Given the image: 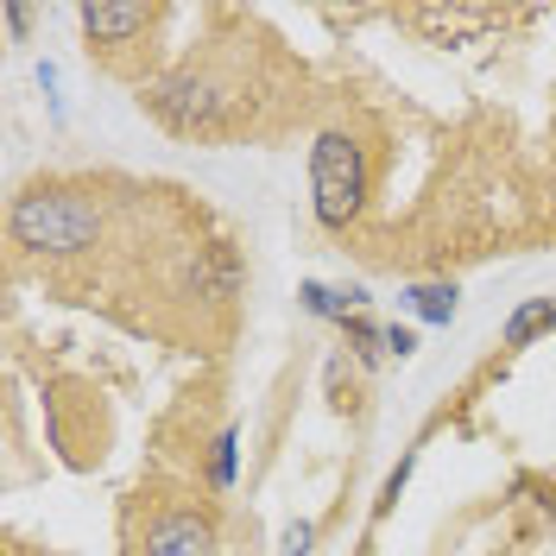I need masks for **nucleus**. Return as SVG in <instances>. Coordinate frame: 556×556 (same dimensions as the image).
<instances>
[{
  "label": "nucleus",
  "instance_id": "1",
  "mask_svg": "<svg viewBox=\"0 0 556 556\" xmlns=\"http://www.w3.org/2000/svg\"><path fill=\"white\" fill-rule=\"evenodd\" d=\"M13 235H20V247H38V253H83L102 235V208L76 190H33L13 203Z\"/></svg>",
  "mask_w": 556,
  "mask_h": 556
},
{
  "label": "nucleus",
  "instance_id": "2",
  "mask_svg": "<svg viewBox=\"0 0 556 556\" xmlns=\"http://www.w3.org/2000/svg\"><path fill=\"white\" fill-rule=\"evenodd\" d=\"M311 208L323 228H348L367 208V152L354 134H323L311 146Z\"/></svg>",
  "mask_w": 556,
  "mask_h": 556
},
{
  "label": "nucleus",
  "instance_id": "3",
  "mask_svg": "<svg viewBox=\"0 0 556 556\" xmlns=\"http://www.w3.org/2000/svg\"><path fill=\"white\" fill-rule=\"evenodd\" d=\"M228 108H235V96L208 89V83H197V76H184V83H172V89L159 96V114H165L172 127H184V134H197V127H215Z\"/></svg>",
  "mask_w": 556,
  "mask_h": 556
},
{
  "label": "nucleus",
  "instance_id": "4",
  "mask_svg": "<svg viewBox=\"0 0 556 556\" xmlns=\"http://www.w3.org/2000/svg\"><path fill=\"white\" fill-rule=\"evenodd\" d=\"M146 556H215V525L203 513H165L146 531Z\"/></svg>",
  "mask_w": 556,
  "mask_h": 556
},
{
  "label": "nucleus",
  "instance_id": "5",
  "mask_svg": "<svg viewBox=\"0 0 556 556\" xmlns=\"http://www.w3.org/2000/svg\"><path fill=\"white\" fill-rule=\"evenodd\" d=\"M412 26L430 45H455V38H475L486 26H500V7H412Z\"/></svg>",
  "mask_w": 556,
  "mask_h": 556
},
{
  "label": "nucleus",
  "instance_id": "6",
  "mask_svg": "<svg viewBox=\"0 0 556 556\" xmlns=\"http://www.w3.org/2000/svg\"><path fill=\"white\" fill-rule=\"evenodd\" d=\"M152 7H83V33L89 38H108V45H127V38L146 33Z\"/></svg>",
  "mask_w": 556,
  "mask_h": 556
},
{
  "label": "nucleus",
  "instance_id": "7",
  "mask_svg": "<svg viewBox=\"0 0 556 556\" xmlns=\"http://www.w3.org/2000/svg\"><path fill=\"white\" fill-rule=\"evenodd\" d=\"M538 336H556V304L551 298H531L506 316V348H531Z\"/></svg>",
  "mask_w": 556,
  "mask_h": 556
},
{
  "label": "nucleus",
  "instance_id": "8",
  "mask_svg": "<svg viewBox=\"0 0 556 556\" xmlns=\"http://www.w3.org/2000/svg\"><path fill=\"white\" fill-rule=\"evenodd\" d=\"M304 304H311V316L348 323V311H354V316L367 311V291H361V285H348V291H329V285H304Z\"/></svg>",
  "mask_w": 556,
  "mask_h": 556
},
{
  "label": "nucleus",
  "instance_id": "9",
  "mask_svg": "<svg viewBox=\"0 0 556 556\" xmlns=\"http://www.w3.org/2000/svg\"><path fill=\"white\" fill-rule=\"evenodd\" d=\"M455 285H412L405 291V304H412V316H424V323H437V329H450L455 323Z\"/></svg>",
  "mask_w": 556,
  "mask_h": 556
},
{
  "label": "nucleus",
  "instance_id": "10",
  "mask_svg": "<svg viewBox=\"0 0 556 556\" xmlns=\"http://www.w3.org/2000/svg\"><path fill=\"white\" fill-rule=\"evenodd\" d=\"M342 329H348V342H354V354H361L367 367H374V361H380V354H386V329H374L367 316H348Z\"/></svg>",
  "mask_w": 556,
  "mask_h": 556
},
{
  "label": "nucleus",
  "instance_id": "11",
  "mask_svg": "<svg viewBox=\"0 0 556 556\" xmlns=\"http://www.w3.org/2000/svg\"><path fill=\"white\" fill-rule=\"evenodd\" d=\"M235 450H241V430H222L215 437V486H235Z\"/></svg>",
  "mask_w": 556,
  "mask_h": 556
},
{
  "label": "nucleus",
  "instance_id": "12",
  "mask_svg": "<svg viewBox=\"0 0 556 556\" xmlns=\"http://www.w3.org/2000/svg\"><path fill=\"white\" fill-rule=\"evenodd\" d=\"M311 538H316V525H291V531H285V551H278V556H304V551H311Z\"/></svg>",
  "mask_w": 556,
  "mask_h": 556
},
{
  "label": "nucleus",
  "instance_id": "13",
  "mask_svg": "<svg viewBox=\"0 0 556 556\" xmlns=\"http://www.w3.org/2000/svg\"><path fill=\"white\" fill-rule=\"evenodd\" d=\"M386 354H399V361H405V354H417V336L392 323V329H386Z\"/></svg>",
  "mask_w": 556,
  "mask_h": 556
}]
</instances>
